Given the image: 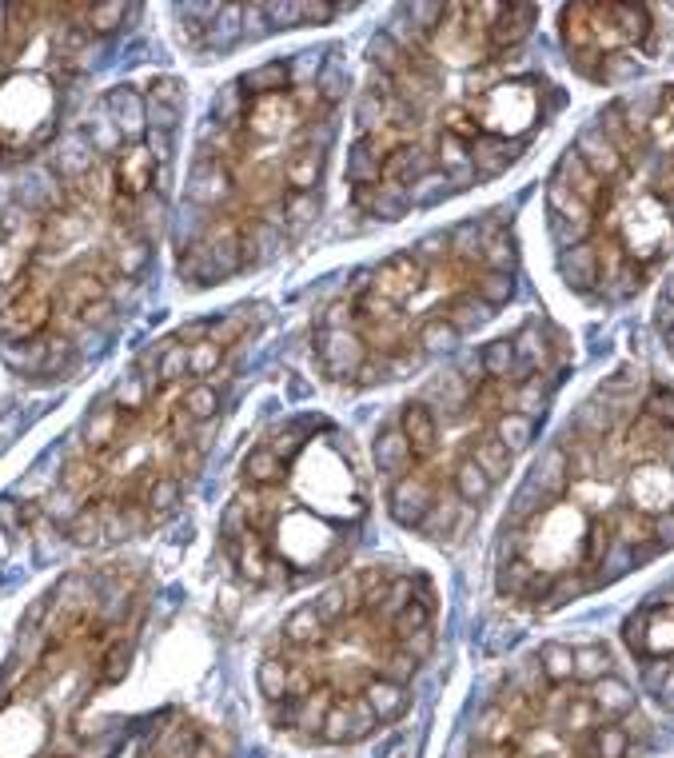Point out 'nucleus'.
<instances>
[{"mask_svg": "<svg viewBox=\"0 0 674 758\" xmlns=\"http://www.w3.org/2000/svg\"><path fill=\"white\" fill-rule=\"evenodd\" d=\"M96 4L0 8V164L28 160L56 132L72 84L84 76Z\"/></svg>", "mask_w": 674, "mask_h": 758, "instance_id": "nucleus-11", "label": "nucleus"}, {"mask_svg": "<svg viewBox=\"0 0 674 758\" xmlns=\"http://www.w3.org/2000/svg\"><path fill=\"white\" fill-rule=\"evenodd\" d=\"M674 547V387L619 368L519 487L499 543L503 599L551 611Z\"/></svg>", "mask_w": 674, "mask_h": 758, "instance_id": "nucleus-3", "label": "nucleus"}, {"mask_svg": "<svg viewBox=\"0 0 674 758\" xmlns=\"http://www.w3.org/2000/svg\"><path fill=\"white\" fill-rule=\"evenodd\" d=\"M535 4H415L367 44L347 192L367 220H399L503 176L559 104L519 64Z\"/></svg>", "mask_w": 674, "mask_h": 758, "instance_id": "nucleus-2", "label": "nucleus"}, {"mask_svg": "<svg viewBox=\"0 0 674 758\" xmlns=\"http://www.w3.org/2000/svg\"><path fill=\"white\" fill-rule=\"evenodd\" d=\"M371 519V471L359 443L324 411L272 423L240 459L220 515L232 571L268 591H292L339 571Z\"/></svg>", "mask_w": 674, "mask_h": 758, "instance_id": "nucleus-10", "label": "nucleus"}, {"mask_svg": "<svg viewBox=\"0 0 674 758\" xmlns=\"http://www.w3.org/2000/svg\"><path fill=\"white\" fill-rule=\"evenodd\" d=\"M184 84L116 88L0 212V352L24 376H60L152 264Z\"/></svg>", "mask_w": 674, "mask_h": 758, "instance_id": "nucleus-1", "label": "nucleus"}, {"mask_svg": "<svg viewBox=\"0 0 674 758\" xmlns=\"http://www.w3.org/2000/svg\"><path fill=\"white\" fill-rule=\"evenodd\" d=\"M343 96L347 64L336 44L264 60L224 84L184 180V280L224 284L296 248L324 212Z\"/></svg>", "mask_w": 674, "mask_h": 758, "instance_id": "nucleus-4", "label": "nucleus"}, {"mask_svg": "<svg viewBox=\"0 0 674 758\" xmlns=\"http://www.w3.org/2000/svg\"><path fill=\"white\" fill-rule=\"evenodd\" d=\"M256 332L260 320L244 312L168 336L88 411L32 511L84 547L132 539L172 515L212 447L232 356Z\"/></svg>", "mask_w": 674, "mask_h": 758, "instance_id": "nucleus-5", "label": "nucleus"}, {"mask_svg": "<svg viewBox=\"0 0 674 758\" xmlns=\"http://www.w3.org/2000/svg\"><path fill=\"white\" fill-rule=\"evenodd\" d=\"M567 364V340L523 328L435 376L379 427L375 479L391 519L431 543L475 527L479 507L531 447Z\"/></svg>", "mask_w": 674, "mask_h": 758, "instance_id": "nucleus-6", "label": "nucleus"}, {"mask_svg": "<svg viewBox=\"0 0 674 758\" xmlns=\"http://www.w3.org/2000/svg\"><path fill=\"white\" fill-rule=\"evenodd\" d=\"M559 272L575 292L635 296L674 252V84L611 104L547 180Z\"/></svg>", "mask_w": 674, "mask_h": 758, "instance_id": "nucleus-9", "label": "nucleus"}, {"mask_svg": "<svg viewBox=\"0 0 674 758\" xmlns=\"http://www.w3.org/2000/svg\"><path fill=\"white\" fill-rule=\"evenodd\" d=\"M439 595L403 563H367L296 607L260 659V695L280 735L351 747L395 723L435 651Z\"/></svg>", "mask_w": 674, "mask_h": 758, "instance_id": "nucleus-7", "label": "nucleus"}, {"mask_svg": "<svg viewBox=\"0 0 674 758\" xmlns=\"http://www.w3.org/2000/svg\"><path fill=\"white\" fill-rule=\"evenodd\" d=\"M515 236L503 212L423 236L359 268L312 324V364L336 387L423 372L515 296Z\"/></svg>", "mask_w": 674, "mask_h": 758, "instance_id": "nucleus-8", "label": "nucleus"}, {"mask_svg": "<svg viewBox=\"0 0 674 758\" xmlns=\"http://www.w3.org/2000/svg\"><path fill=\"white\" fill-rule=\"evenodd\" d=\"M651 32L655 12L647 4H567L559 12V36L571 64L599 84L639 76L643 60L635 52L651 40Z\"/></svg>", "mask_w": 674, "mask_h": 758, "instance_id": "nucleus-12", "label": "nucleus"}]
</instances>
